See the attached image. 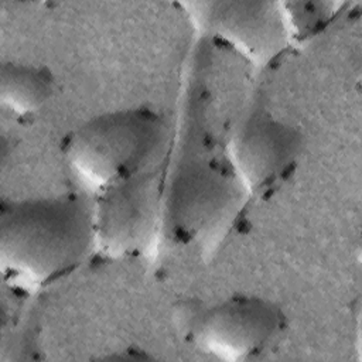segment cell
Listing matches in <instances>:
<instances>
[{"mask_svg": "<svg viewBox=\"0 0 362 362\" xmlns=\"http://www.w3.org/2000/svg\"><path fill=\"white\" fill-rule=\"evenodd\" d=\"M93 246V211L82 197L27 198L1 205L0 267L14 287L35 290L59 280Z\"/></svg>", "mask_w": 362, "mask_h": 362, "instance_id": "1", "label": "cell"}, {"mask_svg": "<svg viewBox=\"0 0 362 362\" xmlns=\"http://www.w3.org/2000/svg\"><path fill=\"white\" fill-rule=\"evenodd\" d=\"M163 117L148 107L95 116L74 129L62 157L76 182L95 197L148 171L165 140Z\"/></svg>", "mask_w": 362, "mask_h": 362, "instance_id": "2", "label": "cell"}, {"mask_svg": "<svg viewBox=\"0 0 362 362\" xmlns=\"http://www.w3.org/2000/svg\"><path fill=\"white\" fill-rule=\"evenodd\" d=\"M284 328L283 310L259 296L238 294L192 317V337L206 354L245 361L264 351Z\"/></svg>", "mask_w": 362, "mask_h": 362, "instance_id": "3", "label": "cell"}, {"mask_svg": "<svg viewBox=\"0 0 362 362\" xmlns=\"http://www.w3.org/2000/svg\"><path fill=\"white\" fill-rule=\"evenodd\" d=\"M93 211L95 246L110 257L143 250L158 223L160 191L144 171L96 197Z\"/></svg>", "mask_w": 362, "mask_h": 362, "instance_id": "4", "label": "cell"}, {"mask_svg": "<svg viewBox=\"0 0 362 362\" xmlns=\"http://www.w3.org/2000/svg\"><path fill=\"white\" fill-rule=\"evenodd\" d=\"M303 148L301 134L266 112H255L230 140V161L239 181L252 192L279 182L294 165Z\"/></svg>", "mask_w": 362, "mask_h": 362, "instance_id": "5", "label": "cell"}, {"mask_svg": "<svg viewBox=\"0 0 362 362\" xmlns=\"http://www.w3.org/2000/svg\"><path fill=\"white\" fill-rule=\"evenodd\" d=\"M194 17L208 33L222 38L247 58L267 62L286 42L283 11L272 3L212 1L192 4Z\"/></svg>", "mask_w": 362, "mask_h": 362, "instance_id": "6", "label": "cell"}, {"mask_svg": "<svg viewBox=\"0 0 362 362\" xmlns=\"http://www.w3.org/2000/svg\"><path fill=\"white\" fill-rule=\"evenodd\" d=\"M55 79L47 66L4 62L0 71L1 106L16 116L41 110L52 98Z\"/></svg>", "mask_w": 362, "mask_h": 362, "instance_id": "7", "label": "cell"}]
</instances>
